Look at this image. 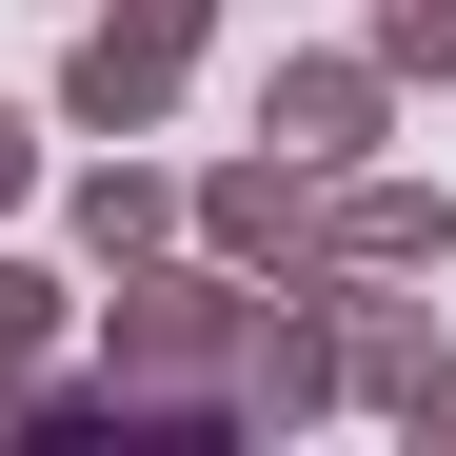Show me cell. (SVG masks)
Wrapping results in <instances>:
<instances>
[{
	"label": "cell",
	"mask_w": 456,
	"mask_h": 456,
	"mask_svg": "<svg viewBox=\"0 0 456 456\" xmlns=\"http://www.w3.org/2000/svg\"><path fill=\"white\" fill-rule=\"evenodd\" d=\"M239 338H258V278L159 239V258H119V318L80 357V397L100 417H218V397H239Z\"/></svg>",
	"instance_id": "cell-1"
},
{
	"label": "cell",
	"mask_w": 456,
	"mask_h": 456,
	"mask_svg": "<svg viewBox=\"0 0 456 456\" xmlns=\"http://www.w3.org/2000/svg\"><path fill=\"white\" fill-rule=\"evenodd\" d=\"M199 40H218V0H80V40H60V119H80V139H159L179 80H199Z\"/></svg>",
	"instance_id": "cell-2"
},
{
	"label": "cell",
	"mask_w": 456,
	"mask_h": 456,
	"mask_svg": "<svg viewBox=\"0 0 456 456\" xmlns=\"http://www.w3.org/2000/svg\"><path fill=\"white\" fill-rule=\"evenodd\" d=\"M239 436H297V417H357V377H338V297H318V258L297 278H258V338H239V397H218Z\"/></svg>",
	"instance_id": "cell-3"
},
{
	"label": "cell",
	"mask_w": 456,
	"mask_h": 456,
	"mask_svg": "<svg viewBox=\"0 0 456 456\" xmlns=\"http://www.w3.org/2000/svg\"><path fill=\"white\" fill-rule=\"evenodd\" d=\"M179 239H199V258H239V278H297V258H318V179H297L278 139H258V159L179 179Z\"/></svg>",
	"instance_id": "cell-4"
},
{
	"label": "cell",
	"mask_w": 456,
	"mask_h": 456,
	"mask_svg": "<svg viewBox=\"0 0 456 456\" xmlns=\"http://www.w3.org/2000/svg\"><path fill=\"white\" fill-rule=\"evenodd\" d=\"M258 139H278L297 179L377 159V139H397V80H377V40H357V60H278V80H258Z\"/></svg>",
	"instance_id": "cell-5"
},
{
	"label": "cell",
	"mask_w": 456,
	"mask_h": 456,
	"mask_svg": "<svg viewBox=\"0 0 456 456\" xmlns=\"http://www.w3.org/2000/svg\"><path fill=\"white\" fill-rule=\"evenodd\" d=\"M436 239H456L436 179H397V159H338V179H318V258H338V278H436Z\"/></svg>",
	"instance_id": "cell-6"
},
{
	"label": "cell",
	"mask_w": 456,
	"mask_h": 456,
	"mask_svg": "<svg viewBox=\"0 0 456 456\" xmlns=\"http://www.w3.org/2000/svg\"><path fill=\"white\" fill-rule=\"evenodd\" d=\"M159 239H179V179H159V159H100V179H80V258L119 278V258H159Z\"/></svg>",
	"instance_id": "cell-7"
},
{
	"label": "cell",
	"mask_w": 456,
	"mask_h": 456,
	"mask_svg": "<svg viewBox=\"0 0 456 456\" xmlns=\"http://www.w3.org/2000/svg\"><path fill=\"white\" fill-rule=\"evenodd\" d=\"M60 318H80V297H60L40 258H0V436H20V377L60 357Z\"/></svg>",
	"instance_id": "cell-8"
},
{
	"label": "cell",
	"mask_w": 456,
	"mask_h": 456,
	"mask_svg": "<svg viewBox=\"0 0 456 456\" xmlns=\"http://www.w3.org/2000/svg\"><path fill=\"white\" fill-rule=\"evenodd\" d=\"M377 80H397V100L456 80V0H377Z\"/></svg>",
	"instance_id": "cell-9"
},
{
	"label": "cell",
	"mask_w": 456,
	"mask_h": 456,
	"mask_svg": "<svg viewBox=\"0 0 456 456\" xmlns=\"http://www.w3.org/2000/svg\"><path fill=\"white\" fill-rule=\"evenodd\" d=\"M20 199H40V119L0 100V218H20Z\"/></svg>",
	"instance_id": "cell-10"
},
{
	"label": "cell",
	"mask_w": 456,
	"mask_h": 456,
	"mask_svg": "<svg viewBox=\"0 0 456 456\" xmlns=\"http://www.w3.org/2000/svg\"><path fill=\"white\" fill-rule=\"evenodd\" d=\"M397 436H456V357H436V377H417V397H397Z\"/></svg>",
	"instance_id": "cell-11"
}]
</instances>
